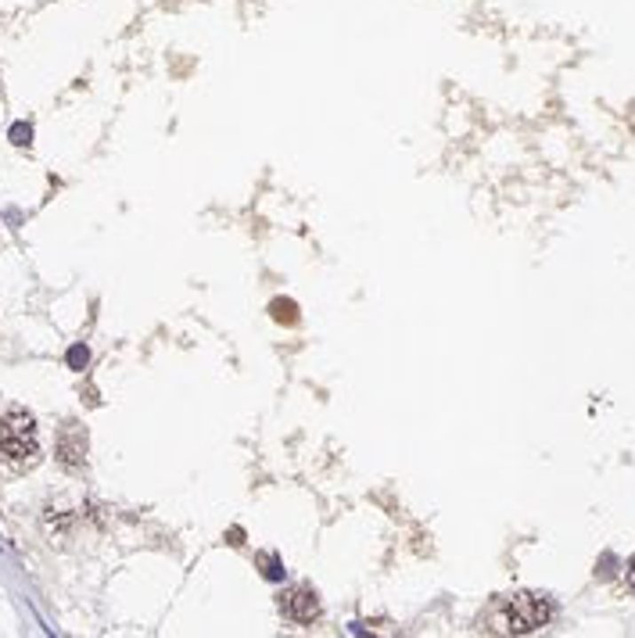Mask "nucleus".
Segmentation results:
<instances>
[{
	"instance_id": "nucleus-1",
	"label": "nucleus",
	"mask_w": 635,
	"mask_h": 638,
	"mask_svg": "<svg viewBox=\"0 0 635 638\" xmlns=\"http://www.w3.org/2000/svg\"><path fill=\"white\" fill-rule=\"evenodd\" d=\"M553 620V603L542 592H517L499 606V631L506 634H531Z\"/></svg>"
},
{
	"instance_id": "nucleus-2",
	"label": "nucleus",
	"mask_w": 635,
	"mask_h": 638,
	"mask_svg": "<svg viewBox=\"0 0 635 638\" xmlns=\"http://www.w3.org/2000/svg\"><path fill=\"white\" fill-rule=\"evenodd\" d=\"M36 420L26 409H12L0 416V452L12 463H29L36 455Z\"/></svg>"
},
{
	"instance_id": "nucleus-3",
	"label": "nucleus",
	"mask_w": 635,
	"mask_h": 638,
	"mask_svg": "<svg viewBox=\"0 0 635 638\" xmlns=\"http://www.w3.org/2000/svg\"><path fill=\"white\" fill-rule=\"evenodd\" d=\"M281 610H284L291 620L309 624V620H316V617H320V599H316L309 588H291V592H284V595H281Z\"/></svg>"
},
{
	"instance_id": "nucleus-4",
	"label": "nucleus",
	"mask_w": 635,
	"mask_h": 638,
	"mask_svg": "<svg viewBox=\"0 0 635 638\" xmlns=\"http://www.w3.org/2000/svg\"><path fill=\"white\" fill-rule=\"evenodd\" d=\"M86 358H90V355H86V348H83V344H75V348L68 351V366H72V370H83V366H86Z\"/></svg>"
},
{
	"instance_id": "nucleus-5",
	"label": "nucleus",
	"mask_w": 635,
	"mask_h": 638,
	"mask_svg": "<svg viewBox=\"0 0 635 638\" xmlns=\"http://www.w3.org/2000/svg\"><path fill=\"white\" fill-rule=\"evenodd\" d=\"M258 567H262V574H266V578H274V581H281V578H284V571H281V563H277V560H266V556H262V560H258Z\"/></svg>"
},
{
	"instance_id": "nucleus-6",
	"label": "nucleus",
	"mask_w": 635,
	"mask_h": 638,
	"mask_svg": "<svg viewBox=\"0 0 635 638\" xmlns=\"http://www.w3.org/2000/svg\"><path fill=\"white\" fill-rule=\"evenodd\" d=\"M274 316H277L281 323H291V319H295V305H291V302H274Z\"/></svg>"
},
{
	"instance_id": "nucleus-7",
	"label": "nucleus",
	"mask_w": 635,
	"mask_h": 638,
	"mask_svg": "<svg viewBox=\"0 0 635 638\" xmlns=\"http://www.w3.org/2000/svg\"><path fill=\"white\" fill-rule=\"evenodd\" d=\"M12 140H15V144H29V126H15V130H12Z\"/></svg>"
},
{
	"instance_id": "nucleus-8",
	"label": "nucleus",
	"mask_w": 635,
	"mask_h": 638,
	"mask_svg": "<svg viewBox=\"0 0 635 638\" xmlns=\"http://www.w3.org/2000/svg\"><path fill=\"white\" fill-rule=\"evenodd\" d=\"M628 585H631V588H635V560H631V563H628Z\"/></svg>"
}]
</instances>
